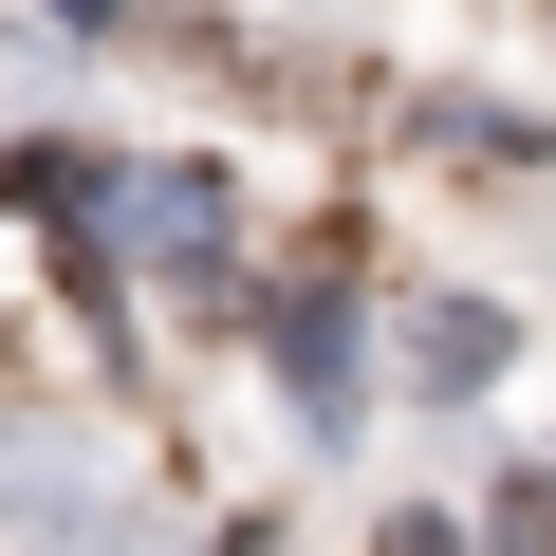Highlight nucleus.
Returning <instances> with one entry per match:
<instances>
[{"label": "nucleus", "instance_id": "nucleus-1", "mask_svg": "<svg viewBox=\"0 0 556 556\" xmlns=\"http://www.w3.org/2000/svg\"><path fill=\"white\" fill-rule=\"evenodd\" d=\"M408 371H427V390H482V371H501V316H482V298H445V316L408 334Z\"/></svg>", "mask_w": 556, "mask_h": 556}]
</instances>
